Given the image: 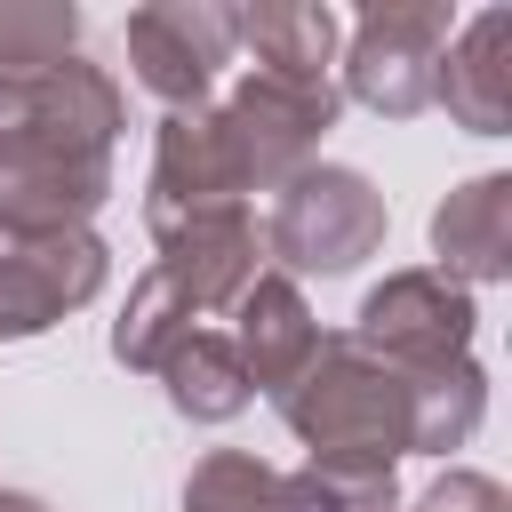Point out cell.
I'll return each instance as SVG.
<instances>
[{"mask_svg": "<svg viewBox=\"0 0 512 512\" xmlns=\"http://www.w3.org/2000/svg\"><path fill=\"white\" fill-rule=\"evenodd\" d=\"M384 224H392V208H384V192L360 176V168H344V160H312V168H296L280 192H272V216H264V256H280L272 272H320V280H336V272H352V264H368L376 248H384Z\"/></svg>", "mask_w": 512, "mask_h": 512, "instance_id": "3957f363", "label": "cell"}, {"mask_svg": "<svg viewBox=\"0 0 512 512\" xmlns=\"http://www.w3.org/2000/svg\"><path fill=\"white\" fill-rule=\"evenodd\" d=\"M456 40V16L440 0H384L352 16V48H344V88L352 104H368L376 120H416L440 88V48Z\"/></svg>", "mask_w": 512, "mask_h": 512, "instance_id": "5b68a950", "label": "cell"}, {"mask_svg": "<svg viewBox=\"0 0 512 512\" xmlns=\"http://www.w3.org/2000/svg\"><path fill=\"white\" fill-rule=\"evenodd\" d=\"M192 328H200V320H192V312L144 272V280L128 288L120 320H112V360H120V368H160V352H168L176 336H192Z\"/></svg>", "mask_w": 512, "mask_h": 512, "instance_id": "d6986e66", "label": "cell"}, {"mask_svg": "<svg viewBox=\"0 0 512 512\" xmlns=\"http://www.w3.org/2000/svg\"><path fill=\"white\" fill-rule=\"evenodd\" d=\"M184 512H280V472L248 448H208L184 480Z\"/></svg>", "mask_w": 512, "mask_h": 512, "instance_id": "ac0fdd59", "label": "cell"}, {"mask_svg": "<svg viewBox=\"0 0 512 512\" xmlns=\"http://www.w3.org/2000/svg\"><path fill=\"white\" fill-rule=\"evenodd\" d=\"M344 96L328 72H272V64H248L240 88L216 104V128L232 144V168L248 192H280L296 168H312L320 136L336 128Z\"/></svg>", "mask_w": 512, "mask_h": 512, "instance_id": "277c9868", "label": "cell"}, {"mask_svg": "<svg viewBox=\"0 0 512 512\" xmlns=\"http://www.w3.org/2000/svg\"><path fill=\"white\" fill-rule=\"evenodd\" d=\"M128 64L168 112H200L232 64V8L216 0H152L128 16Z\"/></svg>", "mask_w": 512, "mask_h": 512, "instance_id": "ba28073f", "label": "cell"}, {"mask_svg": "<svg viewBox=\"0 0 512 512\" xmlns=\"http://www.w3.org/2000/svg\"><path fill=\"white\" fill-rule=\"evenodd\" d=\"M408 512H512V496H504L488 472H440Z\"/></svg>", "mask_w": 512, "mask_h": 512, "instance_id": "ffe728a7", "label": "cell"}, {"mask_svg": "<svg viewBox=\"0 0 512 512\" xmlns=\"http://www.w3.org/2000/svg\"><path fill=\"white\" fill-rule=\"evenodd\" d=\"M288 432L312 456H344V464H392V456H448L480 432L488 416V376L480 360H456L440 376H408L392 360H376L352 328H320L312 360L296 368L288 392H272Z\"/></svg>", "mask_w": 512, "mask_h": 512, "instance_id": "6da1fadb", "label": "cell"}, {"mask_svg": "<svg viewBox=\"0 0 512 512\" xmlns=\"http://www.w3.org/2000/svg\"><path fill=\"white\" fill-rule=\"evenodd\" d=\"M472 328H480V304L472 288H456L448 272L432 264H408V272H384L368 296H360V344L408 376H440L456 360H472Z\"/></svg>", "mask_w": 512, "mask_h": 512, "instance_id": "8992f818", "label": "cell"}, {"mask_svg": "<svg viewBox=\"0 0 512 512\" xmlns=\"http://www.w3.org/2000/svg\"><path fill=\"white\" fill-rule=\"evenodd\" d=\"M232 352H240V368H248V384L256 392H288L296 384V368L312 360V344H320V320H312V304H304V288L288 280V272H256L240 296H232Z\"/></svg>", "mask_w": 512, "mask_h": 512, "instance_id": "7c38bea8", "label": "cell"}, {"mask_svg": "<svg viewBox=\"0 0 512 512\" xmlns=\"http://www.w3.org/2000/svg\"><path fill=\"white\" fill-rule=\"evenodd\" d=\"M432 104H448V120L472 136H512V8H480L440 48Z\"/></svg>", "mask_w": 512, "mask_h": 512, "instance_id": "8fae6325", "label": "cell"}, {"mask_svg": "<svg viewBox=\"0 0 512 512\" xmlns=\"http://www.w3.org/2000/svg\"><path fill=\"white\" fill-rule=\"evenodd\" d=\"M0 512H48L40 496H24V488H0Z\"/></svg>", "mask_w": 512, "mask_h": 512, "instance_id": "44dd1931", "label": "cell"}, {"mask_svg": "<svg viewBox=\"0 0 512 512\" xmlns=\"http://www.w3.org/2000/svg\"><path fill=\"white\" fill-rule=\"evenodd\" d=\"M280 512H400L392 464H344V456H304L280 472Z\"/></svg>", "mask_w": 512, "mask_h": 512, "instance_id": "e0dca14e", "label": "cell"}, {"mask_svg": "<svg viewBox=\"0 0 512 512\" xmlns=\"http://www.w3.org/2000/svg\"><path fill=\"white\" fill-rule=\"evenodd\" d=\"M208 208H248V184L232 168V144L216 128V104L200 112H168L152 136V176H144V224L152 240L208 216Z\"/></svg>", "mask_w": 512, "mask_h": 512, "instance_id": "9c48e42d", "label": "cell"}, {"mask_svg": "<svg viewBox=\"0 0 512 512\" xmlns=\"http://www.w3.org/2000/svg\"><path fill=\"white\" fill-rule=\"evenodd\" d=\"M120 80L88 56H64L16 96L0 128V224L8 232H88L112 200V144H120Z\"/></svg>", "mask_w": 512, "mask_h": 512, "instance_id": "7a4b0ae2", "label": "cell"}, {"mask_svg": "<svg viewBox=\"0 0 512 512\" xmlns=\"http://www.w3.org/2000/svg\"><path fill=\"white\" fill-rule=\"evenodd\" d=\"M64 56H80L72 0H0V88H32Z\"/></svg>", "mask_w": 512, "mask_h": 512, "instance_id": "2e32d148", "label": "cell"}, {"mask_svg": "<svg viewBox=\"0 0 512 512\" xmlns=\"http://www.w3.org/2000/svg\"><path fill=\"white\" fill-rule=\"evenodd\" d=\"M264 272V232L248 208H208L176 232H160V256H152V280L200 320V312H232V296Z\"/></svg>", "mask_w": 512, "mask_h": 512, "instance_id": "30bf717a", "label": "cell"}, {"mask_svg": "<svg viewBox=\"0 0 512 512\" xmlns=\"http://www.w3.org/2000/svg\"><path fill=\"white\" fill-rule=\"evenodd\" d=\"M432 272L456 288L512 272V176H472L432 208Z\"/></svg>", "mask_w": 512, "mask_h": 512, "instance_id": "4fadbf2b", "label": "cell"}, {"mask_svg": "<svg viewBox=\"0 0 512 512\" xmlns=\"http://www.w3.org/2000/svg\"><path fill=\"white\" fill-rule=\"evenodd\" d=\"M112 280V248L96 232H8L0 224V344L48 336L64 312L96 304Z\"/></svg>", "mask_w": 512, "mask_h": 512, "instance_id": "52a82bcc", "label": "cell"}, {"mask_svg": "<svg viewBox=\"0 0 512 512\" xmlns=\"http://www.w3.org/2000/svg\"><path fill=\"white\" fill-rule=\"evenodd\" d=\"M152 376L168 384V408H176V416H192V424H232V416L256 400V384H248V368H240L232 336H216V328L176 336V344L160 352V368H152Z\"/></svg>", "mask_w": 512, "mask_h": 512, "instance_id": "5bb4252c", "label": "cell"}, {"mask_svg": "<svg viewBox=\"0 0 512 512\" xmlns=\"http://www.w3.org/2000/svg\"><path fill=\"white\" fill-rule=\"evenodd\" d=\"M336 40H344V16L320 8V0H256V8H232V48H248L272 72H328Z\"/></svg>", "mask_w": 512, "mask_h": 512, "instance_id": "9a60e30c", "label": "cell"}]
</instances>
